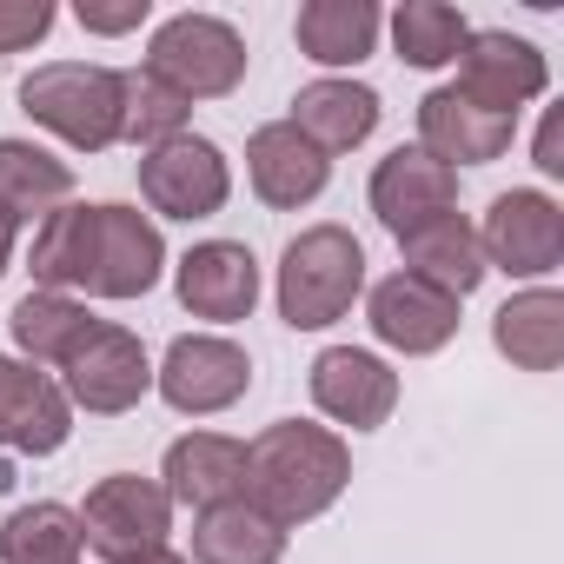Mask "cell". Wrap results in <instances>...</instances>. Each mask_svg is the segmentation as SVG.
Masks as SVG:
<instances>
[{
    "label": "cell",
    "mask_w": 564,
    "mask_h": 564,
    "mask_svg": "<svg viewBox=\"0 0 564 564\" xmlns=\"http://www.w3.org/2000/svg\"><path fill=\"white\" fill-rule=\"evenodd\" d=\"M352 485V445L333 425L313 419H272L259 438H246V498L272 524H313L326 518Z\"/></svg>",
    "instance_id": "1"
},
{
    "label": "cell",
    "mask_w": 564,
    "mask_h": 564,
    "mask_svg": "<svg viewBox=\"0 0 564 564\" xmlns=\"http://www.w3.org/2000/svg\"><path fill=\"white\" fill-rule=\"evenodd\" d=\"M272 300H279V319L293 333H326L339 326L359 300H366V246L352 226H306L286 239L279 252V272H272Z\"/></svg>",
    "instance_id": "2"
},
{
    "label": "cell",
    "mask_w": 564,
    "mask_h": 564,
    "mask_svg": "<svg viewBox=\"0 0 564 564\" xmlns=\"http://www.w3.org/2000/svg\"><path fill=\"white\" fill-rule=\"evenodd\" d=\"M120 107H127V74L100 61H47L21 80V113L74 153L120 147Z\"/></svg>",
    "instance_id": "3"
},
{
    "label": "cell",
    "mask_w": 564,
    "mask_h": 564,
    "mask_svg": "<svg viewBox=\"0 0 564 564\" xmlns=\"http://www.w3.org/2000/svg\"><path fill=\"white\" fill-rule=\"evenodd\" d=\"M246 34L232 28V21H219V14H166L160 28H153V41H147V74L160 80V87H173L186 107H199V100H226V94H239V80H246Z\"/></svg>",
    "instance_id": "4"
},
{
    "label": "cell",
    "mask_w": 564,
    "mask_h": 564,
    "mask_svg": "<svg viewBox=\"0 0 564 564\" xmlns=\"http://www.w3.org/2000/svg\"><path fill=\"white\" fill-rule=\"evenodd\" d=\"M153 392L180 419H219L252 392V352L226 333H180L153 366Z\"/></svg>",
    "instance_id": "5"
},
{
    "label": "cell",
    "mask_w": 564,
    "mask_h": 564,
    "mask_svg": "<svg viewBox=\"0 0 564 564\" xmlns=\"http://www.w3.org/2000/svg\"><path fill=\"white\" fill-rule=\"evenodd\" d=\"M478 246H485V272L544 286V279L564 265V206L544 186H511V193H498L485 206Z\"/></svg>",
    "instance_id": "6"
},
{
    "label": "cell",
    "mask_w": 564,
    "mask_h": 564,
    "mask_svg": "<svg viewBox=\"0 0 564 564\" xmlns=\"http://www.w3.org/2000/svg\"><path fill=\"white\" fill-rule=\"evenodd\" d=\"M61 392L74 412H94V419H120L133 412L147 392H153V359L140 346V333L113 326V319H94V333L67 352L61 366Z\"/></svg>",
    "instance_id": "7"
},
{
    "label": "cell",
    "mask_w": 564,
    "mask_h": 564,
    "mask_svg": "<svg viewBox=\"0 0 564 564\" xmlns=\"http://www.w3.org/2000/svg\"><path fill=\"white\" fill-rule=\"evenodd\" d=\"M452 67H458L452 87H458L471 107L505 113V120H518V113H524L531 100H544V87H551L544 47L524 41V34H511V28H471Z\"/></svg>",
    "instance_id": "8"
},
{
    "label": "cell",
    "mask_w": 564,
    "mask_h": 564,
    "mask_svg": "<svg viewBox=\"0 0 564 564\" xmlns=\"http://www.w3.org/2000/svg\"><path fill=\"white\" fill-rule=\"evenodd\" d=\"M140 199L160 219H213L232 199V160L206 133H180L153 153H140Z\"/></svg>",
    "instance_id": "9"
},
{
    "label": "cell",
    "mask_w": 564,
    "mask_h": 564,
    "mask_svg": "<svg viewBox=\"0 0 564 564\" xmlns=\"http://www.w3.org/2000/svg\"><path fill=\"white\" fill-rule=\"evenodd\" d=\"M166 531H173V498L160 491V478L107 471V478L80 498V538H87V551H100L107 564L166 544Z\"/></svg>",
    "instance_id": "10"
},
{
    "label": "cell",
    "mask_w": 564,
    "mask_h": 564,
    "mask_svg": "<svg viewBox=\"0 0 564 564\" xmlns=\"http://www.w3.org/2000/svg\"><path fill=\"white\" fill-rule=\"evenodd\" d=\"M366 326H372V339L386 346V352H399V359H432V352H445L452 339H458V300H445V293H432L425 279H412V272H386V279H372L366 286Z\"/></svg>",
    "instance_id": "11"
},
{
    "label": "cell",
    "mask_w": 564,
    "mask_h": 564,
    "mask_svg": "<svg viewBox=\"0 0 564 564\" xmlns=\"http://www.w3.org/2000/svg\"><path fill=\"white\" fill-rule=\"evenodd\" d=\"M173 293L206 326H239L259 306V259L246 239H199L173 259Z\"/></svg>",
    "instance_id": "12"
},
{
    "label": "cell",
    "mask_w": 564,
    "mask_h": 564,
    "mask_svg": "<svg viewBox=\"0 0 564 564\" xmlns=\"http://www.w3.org/2000/svg\"><path fill=\"white\" fill-rule=\"evenodd\" d=\"M306 386H313L319 419H333L346 432H379L399 412V372L379 352H366V346H326L313 359Z\"/></svg>",
    "instance_id": "13"
},
{
    "label": "cell",
    "mask_w": 564,
    "mask_h": 564,
    "mask_svg": "<svg viewBox=\"0 0 564 564\" xmlns=\"http://www.w3.org/2000/svg\"><path fill=\"white\" fill-rule=\"evenodd\" d=\"M166 279V239H160V219L127 206V199H107L100 206V239H94V300H147Z\"/></svg>",
    "instance_id": "14"
},
{
    "label": "cell",
    "mask_w": 564,
    "mask_h": 564,
    "mask_svg": "<svg viewBox=\"0 0 564 564\" xmlns=\"http://www.w3.org/2000/svg\"><path fill=\"white\" fill-rule=\"evenodd\" d=\"M246 186H252V199L272 206V213H300V206H313V199L333 186V160H326L293 120H265V127H252V140H246Z\"/></svg>",
    "instance_id": "15"
},
{
    "label": "cell",
    "mask_w": 564,
    "mask_h": 564,
    "mask_svg": "<svg viewBox=\"0 0 564 564\" xmlns=\"http://www.w3.org/2000/svg\"><path fill=\"white\" fill-rule=\"evenodd\" d=\"M74 438V405L54 372L0 352V445L21 458H54Z\"/></svg>",
    "instance_id": "16"
},
{
    "label": "cell",
    "mask_w": 564,
    "mask_h": 564,
    "mask_svg": "<svg viewBox=\"0 0 564 564\" xmlns=\"http://www.w3.org/2000/svg\"><path fill=\"white\" fill-rule=\"evenodd\" d=\"M366 199H372L379 226H386L392 239H405V232H419V226H432V219L458 213V173H452V166H438V160H432V153H419V147H392V153L372 166Z\"/></svg>",
    "instance_id": "17"
},
{
    "label": "cell",
    "mask_w": 564,
    "mask_h": 564,
    "mask_svg": "<svg viewBox=\"0 0 564 564\" xmlns=\"http://www.w3.org/2000/svg\"><path fill=\"white\" fill-rule=\"evenodd\" d=\"M511 140H518V120L471 107L458 87H432V94L419 100V153H432V160L452 166V173H458V166H491V160H505Z\"/></svg>",
    "instance_id": "18"
},
{
    "label": "cell",
    "mask_w": 564,
    "mask_h": 564,
    "mask_svg": "<svg viewBox=\"0 0 564 564\" xmlns=\"http://www.w3.org/2000/svg\"><path fill=\"white\" fill-rule=\"evenodd\" d=\"M160 491L173 498V511H213L226 498H246V438L232 432H186L166 445L160 458Z\"/></svg>",
    "instance_id": "19"
},
{
    "label": "cell",
    "mask_w": 564,
    "mask_h": 564,
    "mask_svg": "<svg viewBox=\"0 0 564 564\" xmlns=\"http://www.w3.org/2000/svg\"><path fill=\"white\" fill-rule=\"evenodd\" d=\"M379 113H386V100H379V87H366V80H352V74H319V80H306L300 94H293V127L326 153V160H339V153H352V147H366L372 133H379Z\"/></svg>",
    "instance_id": "20"
},
{
    "label": "cell",
    "mask_w": 564,
    "mask_h": 564,
    "mask_svg": "<svg viewBox=\"0 0 564 564\" xmlns=\"http://www.w3.org/2000/svg\"><path fill=\"white\" fill-rule=\"evenodd\" d=\"M399 259H405L399 272L425 279L432 293H445V300H458V306L485 286V246H478V226H471L465 213H445V219L405 232V239H399Z\"/></svg>",
    "instance_id": "21"
},
{
    "label": "cell",
    "mask_w": 564,
    "mask_h": 564,
    "mask_svg": "<svg viewBox=\"0 0 564 564\" xmlns=\"http://www.w3.org/2000/svg\"><path fill=\"white\" fill-rule=\"evenodd\" d=\"M379 34H386V14L372 0H306L293 14V41L313 67L326 74H352L379 54Z\"/></svg>",
    "instance_id": "22"
},
{
    "label": "cell",
    "mask_w": 564,
    "mask_h": 564,
    "mask_svg": "<svg viewBox=\"0 0 564 564\" xmlns=\"http://www.w3.org/2000/svg\"><path fill=\"white\" fill-rule=\"evenodd\" d=\"M94 239H100V206H87V199L54 206V213L34 226V252H28L34 286L80 300V293L94 286Z\"/></svg>",
    "instance_id": "23"
},
{
    "label": "cell",
    "mask_w": 564,
    "mask_h": 564,
    "mask_svg": "<svg viewBox=\"0 0 564 564\" xmlns=\"http://www.w3.org/2000/svg\"><path fill=\"white\" fill-rule=\"evenodd\" d=\"M491 346L518 372H557L564 366V293L557 286H524L491 313Z\"/></svg>",
    "instance_id": "24"
},
{
    "label": "cell",
    "mask_w": 564,
    "mask_h": 564,
    "mask_svg": "<svg viewBox=\"0 0 564 564\" xmlns=\"http://www.w3.org/2000/svg\"><path fill=\"white\" fill-rule=\"evenodd\" d=\"M286 524H272L252 498H226L213 511H193V557L186 564H279Z\"/></svg>",
    "instance_id": "25"
},
{
    "label": "cell",
    "mask_w": 564,
    "mask_h": 564,
    "mask_svg": "<svg viewBox=\"0 0 564 564\" xmlns=\"http://www.w3.org/2000/svg\"><path fill=\"white\" fill-rule=\"evenodd\" d=\"M74 199V166L61 153H47L41 140H0V219L14 226H41L54 206Z\"/></svg>",
    "instance_id": "26"
},
{
    "label": "cell",
    "mask_w": 564,
    "mask_h": 564,
    "mask_svg": "<svg viewBox=\"0 0 564 564\" xmlns=\"http://www.w3.org/2000/svg\"><path fill=\"white\" fill-rule=\"evenodd\" d=\"M8 333H14V359H28V366H67V352L94 333V313H87V300H74V293H21L14 300V313H8Z\"/></svg>",
    "instance_id": "27"
},
{
    "label": "cell",
    "mask_w": 564,
    "mask_h": 564,
    "mask_svg": "<svg viewBox=\"0 0 564 564\" xmlns=\"http://www.w3.org/2000/svg\"><path fill=\"white\" fill-rule=\"evenodd\" d=\"M87 538H80V511L61 498H34L0 518V564H80Z\"/></svg>",
    "instance_id": "28"
},
{
    "label": "cell",
    "mask_w": 564,
    "mask_h": 564,
    "mask_svg": "<svg viewBox=\"0 0 564 564\" xmlns=\"http://www.w3.org/2000/svg\"><path fill=\"white\" fill-rule=\"evenodd\" d=\"M386 28H392V54L405 67H419V74L452 67L458 47H465V34H471V21L458 8H445V0H399Z\"/></svg>",
    "instance_id": "29"
},
{
    "label": "cell",
    "mask_w": 564,
    "mask_h": 564,
    "mask_svg": "<svg viewBox=\"0 0 564 564\" xmlns=\"http://www.w3.org/2000/svg\"><path fill=\"white\" fill-rule=\"evenodd\" d=\"M180 133H193V107L173 87H160L147 67H133L127 74V107H120V140L140 147V153H153V147H166Z\"/></svg>",
    "instance_id": "30"
},
{
    "label": "cell",
    "mask_w": 564,
    "mask_h": 564,
    "mask_svg": "<svg viewBox=\"0 0 564 564\" xmlns=\"http://www.w3.org/2000/svg\"><path fill=\"white\" fill-rule=\"evenodd\" d=\"M54 21H61L54 0H0V61L41 47L54 34Z\"/></svg>",
    "instance_id": "31"
},
{
    "label": "cell",
    "mask_w": 564,
    "mask_h": 564,
    "mask_svg": "<svg viewBox=\"0 0 564 564\" xmlns=\"http://www.w3.org/2000/svg\"><path fill=\"white\" fill-rule=\"evenodd\" d=\"M74 21L87 28V34H133V28H147L153 21V0H113V8H100V0H80L74 8Z\"/></svg>",
    "instance_id": "32"
},
{
    "label": "cell",
    "mask_w": 564,
    "mask_h": 564,
    "mask_svg": "<svg viewBox=\"0 0 564 564\" xmlns=\"http://www.w3.org/2000/svg\"><path fill=\"white\" fill-rule=\"evenodd\" d=\"M531 166H538L544 180H564V113H557V107H544V120H538V140H531Z\"/></svg>",
    "instance_id": "33"
},
{
    "label": "cell",
    "mask_w": 564,
    "mask_h": 564,
    "mask_svg": "<svg viewBox=\"0 0 564 564\" xmlns=\"http://www.w3.org/2000/svg\"><path fill=\"white\" fill-rule=\"evenodd\" d=\"M14 246H21V226L0 219V279H8V265H14Z\"/></svg>",
    "instance_id": "34"
},
{
    "label": "cell",
    "mask_w": 564,
    "mask_h": 564,
    "mask_svg": "<svg viewBox=\"0 0 564 564\" xmlns=\"http://www.w3.org/2000/svg\"><path fill=\"white\" fill-rule=\"evenodd\" d=\"M120 564H186L173 544H153V551H140V557H120Z\"/></svg>",
    "instance_id": "35"
}]
</instances>
